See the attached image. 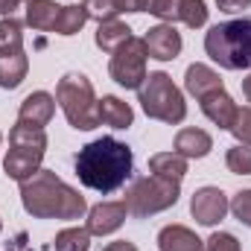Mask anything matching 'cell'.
Listing matches in <instances>:
<instances>
[{"instance_id":"cell-3","label":"cell","mask_w":251,"mask_h":251,"mask_svg":"<svg viewBox=\"0 0 251 251\" xmlns=\"http://www.w3.org/2000/svg\"><path fill=\"white\" fill-rule=\"evenodd\" d=\"M204 50L225 70H249L251 67V18L225 21L210 26L204 35Z\"/></svg>"},{"instance_id":"cell-8","label":"cell","mask_w":251,"mask_h":251,"mask_svg":"<svg viewBox=\"0 0 251 251\" xmlns=\"http://www.w3.org/2000/svg\"><path fill=\"white\" fill-rule=\"evenodd\" d=\"M146 41L143 38H128L123 47L111 56L108 73L117 85H123L126 91H140V85L146 82Z\"/></svg>"},{"instance_id":"cell-28","label":"cell","mask_w":251,"mask_h":251,"mask_svg":"<svg viewBox=\"0 0 251 251\" xmlns=\"http://www.w3.org/2000/svg\"><path fill=\"white\" fill-rule=\"evenodd\" d=\"M146 12L161 18V21H167V24H173V21H178L181 0H146Z\"/></svg>"},{"instance_id":"cell-22","label":"cell","mask_w":251,"mask_h":251,"mask_svg":"<svg viewBox=\"0 0 251 251\" xmlns=\"http://www.w3.org/2000/svg\"><path fill=\"white\" fill-rule=\"evenodd\" d=\"M24 47V26L15 18H3L0 21V56H12L21 53Z\"/></svg>"},{"instance_id":"cell-37","label":"cell","mask_w":251,"mask_h":251,"mask_svg":"<svg viewBox=\"0 0 251 251\" xmlns=\"http://www.w3.org/2000/svg\"><path fill=\"white\" fill-rule=\"evenodd\" d=\"M15 251H29V249H15Z\"/></svg>"},{"instance_id":"cell-29","label":"cell","mask_w":251,"mask_h":251,"mask_svg":"<svg viewBox=\"0 0 251 251\" xmlns=\"http://www.w3.org/2000/svg\"><path fill=\"white\" fill-rule=\"evenodd\" d=\"M228 131H231L243 146H251V105L237 111V120H234V126H231Z\"/></svg>"},{"instance_id":"cell-26","label":"cell","mask_w":251,"mask_h":251,"mask_svg":"<svg viewBox=\"0 0 251 251\" xmlns=\"http://www.w3.org/2000/svg\"><path fill=\"white\" fill-rule=\"evenodd\" d=\"M178 21H184L190 29L204 26V24H207V6H204V0H181Z\"/></svg>"},{"instance_id":"cell-10","label":"cell","mask_w":251,"mask_h":251,"mask_svg":"<svg viewBox=\"0 0 251 251\" xmlns=\"http://www.w3.org/2000/svg\"><path fill=\"white\" fill-rule=\"evenodd\" d=\"M143 41H146V53H149L152 59H158V62H173V59H178V53H181V32H178L173 24H158V26H152V29L143 35Z\"/></svg>"},{"instance_id":"cell-6","label":"cell","mask_w":251,"mask_h":251,"mask_svg":"<svg viewBox=\"0 0 251 251\" xmlns=\"http://www.w3.org/2000/svg\"><path fill=\"white\" fill-rule=\"evenodd\" d=\"M44 152H47V134H44V128L18 123L9 131V152L3 158L6 176L21 184L24 178H29L32 173L41 170Z\"/></svg>"},{"instance_id":"cell-24","label":"cell","mask_w":251,"mask_h":251,"mask_svg":"<svg viewBox=\"0 0 251 251\" xmlns=\"http://www.w3.org/2000/svg\"><path fill=\"white\" fill-rule=\"evenodd\" d=\"M56 251H88L91 249V234L88 228H64L56 234Z\"/></svg>"},{"instance_id":"cell-31","label":"cell","mask_w":251,"mask_h":251,"mask_svg":"<svg viewBox=\"0 0 251 251\" xmlns=\"http://www.w3.org/2000/svg\"><path fill=\"white\" fill-rule=\"evenodd\" d=\"M231 213H234L243 225H249L251 228V190H240V193L234 196V201H231Z\"/></svg>"},{"instance_id":"cell-19","label":"cell","mask_w":251,"mask_h":251,"mask_svg":"<svg viewBox=\"0 0 251 251\" xmlns=\"http://www.w3.org/2000/svg\"><path fill=\"white\" fill-rule=\"evenodd\" d=\"M131 120H134V111L120 97H102L100 100V123L111 126V128H128Z\"/></svg>"},{"instance_id":"cell-12","label":"cell","mask_w":251,"mask_h":251,"mask_svg":"<svg viewBox=\"0 0 251 251\" xmlns=\"http://www.w3.org/2000/svg\"><path fill=\"white\" fill-rule=\"evenodd\" d=\"M53 114H56V100H53L47 91H35V94H29V97L21 102V108H18V123L44 128V126L53 120Z\"/></svg>"},{"instance_id":"cell-11","label":"cell","mask_w":251,"mask_h":251,"mask_svg":"<svg viewBox=\"0 0 251 251\" xmlns=\"http://www.w3.org/2000/svg\"><path fill=\"white\" fill-rule=\"evenodd\" d=\"M126 201H100L88 210V234H97V237H105V234H114L120 225L126 222Z\"/></svg>"},{"instance_id":"cell-38","label":"cell","mask_w":251,"mask_h":251,"mask_svg":"<svg viewBox=\"0 0 251 251\" xmlns=\"http://www.w3.org/2000/svg\"><path fill=\"white\" fill-rule=\"evenodd\" d=\"M0 143H3V134H0Z\"/></svg>"},{"instance_id":"cell-30","label":"cell","mask_w":251,"mask_h":251,"mask_svg":"<svg viewBox=\"0 0 251 251\" xmlns=\"http://www.w3.org/2000/svg\"><path fill=\"white\" fill-rule=\"evenodd\" d=\"M204 251H243L240 249V240L228 231H216L210 234V240L204 243Z\"/></svg>"},{"instance_id":"cell-35","label":"cell","mask_w":251,"mask_h":251,"mask_svg":"<svg viewBox=\"0 0 251 251\" xmlns=\"http://www.w3.org/2000/svg\"><path fill=\"white\" fill-rule=\"evenodd\" d=\"M126 12H146V0H123Z\"/></svg>"},{"instance_id":"cell-34","label":"cell","mask_w":251,"mask_h":251,"mask_svg":"<svg viewBox=\"0 0 251 251\" xmlns=\"http://www.w3.org/2000/svg\"><path fill=\"white\" fill-rule=\"evenodd\" d=\"M21 3H26V0H0V15L12 18V12H15V9H18Z\"/></svg>"},{"instance_id":"cell-4","label":"cell","mask_w":251,"mask_h":251,"mask_svg":"<svg viewBox=\"0 0 251 251\" xmlns=\"http://www.w3.org/2000/svg\"><path fill=\"white\" fill-rule=\"evenodd\" d=\"M56 102L76 131H91L100 126V100L85 73H64L56 85Z\"/></svg>"},{"instance_id":"cell-16","label":"cell","mask_w":251,"mask_h":251,"mask_svg":"<svg viewBox=\"0 0 251 251\" xmlns=\"http://www.w3.org/2000/svg\"><path fill=\"white\" fill-rule=\"evenodd\" d=\"M213 149V137L204 128H181L176 134V152L181 158H204Z\"/></svg>"},{"instance_id":"cell-9","label":"cell","mask_w":251,"mask_h":251,"mask_svg":"<svg viewBox=\"0 0 251 251\" xmlns=\"http://www.w3.org/2000/svg\"><path fill=\"white\" fill-rule=\"evenodd\" d=\"M231 210L228 204V196L219 187H201L193 193L190 199V213L199 225H216L225 219V213Z\"/></svg>"},{"instance_id":"cell-25","label":"cell","mask_w":251,"mask_h":251,"mask_svg":"<svg viewBox=\"0 0 251 251\" xmlns=\"http://www.w3.org/2000/svg\"><path fill=\"white\" fill-rule=\"evenodd\" d=\"M82 6H85V12H88V18H94V21H114L117 15H123V0H82Z\"/></svg>"},{"instance_id":"cell-23","label":"cell","mask_w":251,"mask_h":251,"mask_svg":"<svg viewBox=\"0 0 251 251\" xmlns=\"http://www.w3.org/2000/svg\"><path fill=\"white\" fill-rule=\"evenodd\" d=\"M85 21H88L85 6H62L59 21H56V29H53V32H59V35H76V32L85 26Z\"/></svg>"},{"instance_id":"cell-15","label":"cell","mask_w":251,"mask_h":251,"mask_svg":"<svg viewBox=\"0 0 251 251\" xmlns=\"http://www.w3.org/2000/svg\"><path fill=\"white\" fill-rule=\"evenodd\" d=\"M158 249L161 251H204V240L196 237L184 225H167L158 234Z\"/></svg>"},{"instance_id":"cell-20","label":"cell","mask_w":251,"mask_h":251,"mask_svg":"<svg viewBox=\"0 0 251 251\" xmlns=\"http://www.w3.org/2000/svg\"><path fill=\"white\" fill-rule=\"evenodd\" d=\"M26 70H29V59L24 50L12 53V56H0V88L15 91L26 79Z\"/></svg>"},{"instance_id":"cell-33","label":"cell","mask_w":251,"mask_h":251,"mask_svg":"<svg viewBox=\"0 0 251 251\" xmlns=\"http://www.w3.org/2000/svg\"><path fill=\"white\" fill-rule=\"evenodd\" d=\"M102 251H137V246L128 243V240H117V243H108Z\"/></svg>"},{"instance_id":"cell-21","label":"cell","mask_w":251,"mask_h":251,"mask_svg":"<svg viewBox=\"0 0 251 251\" xmlns=\"http://www.w3.org/2000/svg\"><path fill=\"white\" fill-rule=\"evenodd\" d=\"M149 173H152V176H161V178L181 181V178L187 176V158H181L178 152L152 155V158H149Z\"/></svg>"},{"instance_id":"cell-7","label":"cell","mask_w":251,"mask_h":251,"mask_svg":"<svg viewBox=\"0 0 251 251\" xmlns=\"http://www.w3.org/2000/svg\"><path fill=\"white\" fill-rule=\"evenodd\" d=\"M181 196V181H173V178H161V176H143V178H134V184L126 190V207L131 216L137 219H146V216H155L167 207H173Z\"/></svg>"},{"instance_id":"cell-39","label":"cell","mask_w":251,"mask_h":251,"mask_svg":"<svg viewBox=\"0 0 251 251\" xmlns=\"http://www.w3.org/2000/svg\"><path fill=\"white\" fill-rule=\"evenodd\" d=\"M0 231H3V222H0Z\"/></svg>"},{"instance_id":"cell-1","label":"cell","mask_w":251,"mask_h":251,"mask_svg":"<svg viewBox=\"0 0 251 251\" xmlns=\"http://www.w3.org/2000/svg\"><path fill=\"white\" fill-rule=\"evenodd\" d=\"M76 176L88 190L97 193H114L128 181L131 167H134V155L117 137H100L85 143L76 152Z\"/></svg>"},{"instance_id":"cell-32","label":"cell","mask_w":251,"mask_h":251,"mask_svg":"<svg viewBox=\"0 0 251 251\" xmlns=\"http://www.w3.org/2000/svg\"><path fill=\"white\" fill-rule=\"evenodd\" d=\"M219 12H228V15H237V12H246L251 6V0H216Z\"/></svg>"},{"instance_id":"cell-36","label":"cell","mask_w":251,"mask_h":251,"mask_svg":"<svg viewBox=\"0 0 251 251\" xmlns=\"http://www.w3.org/2000/svg\"><path fill=\"white\" fill-rule=\"evenodd\" d=\"M243 97L251 102V76H246V79H243Z\"/></svg>"},{"instance_id":"cell-14","label":"cell","mask_w":251,"mask_h":251,"mask_svg":"<svg viewBox=\"0 0 251 251\" xmlns=\"http://www.w3.org/2000/svg\"><path fill=\"white\" fill-rule=\"evenodd\" d=\"M184 88L196 100H201V97H207L213 91H222V79H219V73L213 67L196 62V64H190L187 73H184Z\"/></svg>"},{"instance_id":"cell-2","label":"cell","mask_w":251,"mask_h":251,"mask_svg":"<svg viewBox=\"0 0 251 251\" xmlns=\"http://www.w3.org/2000/svg\"><path fill=\"white\" fill-rule=\"evenodd\" d=\"M21 204L35 219H79L88 210L85 196L64 184L53 170H38L21 181Z\"/></svg>"},{"instance_id":"cell-5","label":"cell","mask_w":251,"mask_h":251,"mask_svg":"<svg viewBox=\"0 0 251 251\" xmlns=\"http://www.w3.org/2000/svg\"><path fill=\"white\" fill-rule=\"evenodd\" d=\"M137 94H140V105H143L146 117H152V120L178 126L184 117H187L184 94L178 91V85L173 82V76L164 73V70L146 73V82L140 85Z\"/></svg>"},{"instance_id":"cell-13","label":"cell","mask_w":251,"mask_h":251,"mask_svg":"<svg viewBox=\"0 0 251 251\" xmlns=\"http://www.w3.org/2000/svg\"><path fill=\"white\" fill-rule=\"evenodd\" d=\"M199 102H201V114H204L213 126H219V128H231V126H234L240 108H237V102L225 94V88H222V91H213V94H207V97H201Z\"/></svg>"},{"instance_id":"cell-18","label":"cell","mask_w":251,"mask_h":251,"mask_svg":"<svg viewBox=\"0 0 251 251\" xmlns=\"http://www.w3.org/2000/svg\"><path fill=\"white\" fill-rule=\"evenodd\" d=\"M128 38H131L128 24L117 21V18H114V21H102L100 29H97V47H100L102 53H111V56L123 47Z\"/></svg>"},{"instance_id":"cell-17","label":"cell","mask_w":251,"mask_h":251,"mask_svg":"<svg viewBox=\"0 0 251 251\" xmlns=\"http://www.w3.org/2000/svg\"><path fill=\"white\" fill-rule=\"evenodd\" d=\"M62 6L53 0H26V24L38 32H53Z\"/></svg>"},{"instance_id":"cell-27","label":"cell","mask_w":251,"mask_h":251,"mask_svg":"<svg viewBox=\"0 0 251 251\" xmlns=\"http://www.w3.org/2000/svg\"><path fill=\"white\" fill-rule=\"evenodd\" d=\"M225 164L234 176H251V146H234L225 155Z\"/></svg>"}]
</instances>
